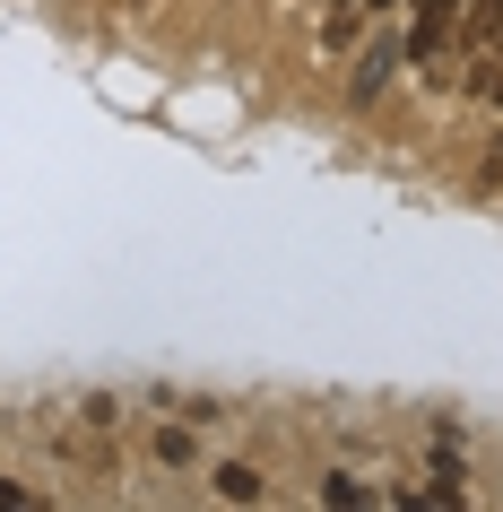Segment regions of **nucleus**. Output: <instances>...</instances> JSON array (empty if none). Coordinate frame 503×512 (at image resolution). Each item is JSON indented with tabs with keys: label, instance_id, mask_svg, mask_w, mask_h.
<instances>
[{
	"label": "nucleus",
	"instance_id": "nucleus-1",
	"mask_svg": "<svg viewBox=\"0 0 503 512\" xmlns=\"http://www.w3.org/2000/svg\"><path fill=\"white\" fill-rule=\"evenodd\" d=\"M460 9H469V0H417V18H408V35H399L408 61H443L451 35H460Z\"/></svg>",
	"mask_w": 503,
	"mask_h": 512
},
{
	"label": "nucleus",
	"instance_id": "nucleus-2",
	"mask_svg": "<svg viewBox=\"0 0 503 512\" xmlns=\"http://www.w3.org/2000/svg\"><path fill=\"white\" fill-rule=\"evenodd\" d=\"M495 27H503V0H469V9H460V35H451V44H469V53H477V70L460 79L469 96H486V44H495Z\"/></svg>",
	"mask_w": 503,
	"mask_h": 512
},
{
	"label": "nucleus",
	"instance_id": "nucleus-3",
	"mask_svg": "<svg viewBox=\"0 0 503 512\" xmlns=\"http://www.w3.org/2000/svg\"><path fill=\"white\" fill-rule=\"evenodd\" d=\"M399 61H408V44H399V35L365 44V53H356V79H347V96H356V105H373V96L391 87V70H399Z\"/></svg>",
	"mask_w": 503,
	"mask_h": 512
},
{
	"label": "nucleus",
	"instance_id": "nucleus-4",
	"mask_svg": "<svg viewBox=\"0 0 503 512\" xmlns=\"http://www.w3.org/2000/svg\"><path fill=\"white\" fill-rule=\"evenodd\" d=\"M209 478H217V495H226V504H261V495H269L252 460H226V469H209Z\"/></svg>",
	"mask_w": 503,
	"mask_h": 512
},
{
	"label": "nucleus",
	"instance_id": "nucleus-5",
	"mask_svg": "<svg viewBox=\"0 0 503 512\" xmlns=\"http://www.w3.org/2000/svg\"><path fill=\"white\" fill-rule=\"evenodd\" d=\"M157 460H165V469H200V443H191L183 426H165L157 434Z\"/></svg>",
	"mask_w": 503,
	"mask_h": 512
},
{
	"label": "nucleus",
	"instance_id": "nucleus-6",
	"mask_svg": "<svg viewBox=\"0 0 503 512\" xmlns=\"http://www.w3.org/2000/svg\"><path fill=\"white\" fill-rule=\"evenodd\" d=\"M18 504H27V486H9V478H0V512H18Z\"/></svg>",
	"mask_w": 503,
	"mask_h": 512
},
{
	"label": "nucleus",
	"instance_id": "nucleus-7",
	"mask_svg": "<svg viewBox=\"0 0 503 512\" xmlns=\"http://www.w3.org/2000/svg\"><path fill=\"white\" fill-rule=\"evenodd\" d=\"M373 9H391V0H365V18H373Z\"/></svg>",
	"mask_w": 503,
	"mask_h": 512
},
{
	"label": "nucleus",
	"instance_id": "nucleus-8",
	"mask_svg": "<svg viewBox=\"0 0 503 512\" xmlns=\"http://www.w3.org/2000/svg\"><path fill=\"white\" fill-rule=\"evenodd\" d=\"M495 105H503V70H495Z\"/></svg>",
	"mask_w": 503,
	"mask_h": 512
}]
</instances>
